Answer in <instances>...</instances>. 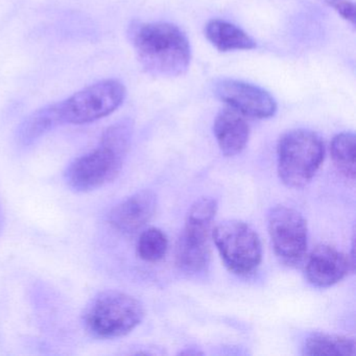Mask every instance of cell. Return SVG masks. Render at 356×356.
Segmentation results:
<instances>
[{"mask_svg":"<svg viewBox=\"0 0 356 356\" xmlns=\"http://www.w3.org/2000/svg\"><path fill=\"white\" fill-rule=\"evenodd\" d=\"M133 129L134 124L129 118L110 126L95 149L74 160L66 170V182L70 188L87 193L116 179L130 149Z\"/></svg>","mask_w":356,"mask_h":356,"instance_id":"cell-1","label":"cell"},{"mask_svg":"<svg viewBox=\"0 0 356 356\" xmlns=\"http://www.w3.org/2000/svg\"><path fill=\"white\" fill-rule=\"evenodd\" d=\"M130 38L139 61L147 72L162 78H176L188 70L191 43L179 26L152 22L132 26Z\"/></svg>","mask_w":356,"mask_h":356,"instance_id":"cell-2","label":"cell"},{"mask_svg":"<svg viewBox=\"0 0 356 356\" xmlns=\"http://www.w3.org/2000/svg\"><path fill=\"white\" fill-rule=\"evenodd\" d=\"M145 318V308L136 298L118 291L95 296L87 305V330L101 339H116L132 332Z\"/></svg>","mask_w":356,"mask_h":356,"instance_id":"cell-3","label":"cell"},{"mask_svg":"<svg viewBox=\"0 0 356 356\" xmlns=\"http://www.w3.org/2000/svg\"><path fill=\"white\" fill-rule=\"evenodd\" d=\"M278 174L283 184L301 188L312 181L325 157L321 137L312 131L296 129L282 135L277 147Z\"/></svg>","mask_w":356,"mask_h":356,"instance_id":"cell-4","label":"cell"},{"mask_svg":"<svg viewBox=\"0 0 356 356\" xmlns=\"http://www.w3.org/2000/svg\"><path fill=\"white\" fill-rule=\"evenodd\" d=\"M218 212L211 197H201L187 213L185 228L176 250L177 264L187 273L205 270L210 261V228Z\"/></svg>","mask_w":356,"mask_h":356,"instance_id":"cell-5","label":"cell"},{"mask_svg":"<svg viewBox=\"0 0 356 356\" xmlns=\"http://www.w3.org/2000/svg\"><path fill=\"white\" fill-rule=\"evenodd\" d=\"M216 249L229 270L248 276L261 264L262 247L253 228L241 220H224L212 231Z\"/></svg>","mask_w":356,"mask_h":356,"instance_id":"cell-6","label":"cell"},{"mask_svg":"<svg viewBox=\"0 0 356 356\" xmlns=\"http://www.w3.org/2000/svg\"><path fill=\"white\" fill-rule=\"evenodd\" d=\"M126 97V88L116 80H106L79 91L60 103L63 124H84L113 113Z\"/></svg>","mask_w":356,"mask_h":356,"instance_id":"cell-7","label":"cell"},{"mask_svg":"<svg viewBox=\"0 0 356 356\" xmlns=\"http://www.w3.org/2000/svg\"><path fill=\"white\" fill-rule=\"evenodd\" d=\"M268 233L275 253L282 264L297 266L307 252L308 229L300 212L277 206L268 213Z\"/></svg>","mask_w":356,"mask_h":356,"instance_id":"cell-8","label":"cell"},{"mask_svg":"<svg viewBox=\"0 0 356 356\" xmlns=\"http://www.w3.org/2000/svg\"><path fill=\"white\" fill-rule=\"evenodd\" d=\"M214 91L229 107L247 118L266 120L276 113L277 103L274 97L255 85L225 79L216 83Z\"/></svg>","mask_w":356,"mask_h":356,"instance_id":"cell-9","label":"cell"},{"mask_svg":"<svg viewBox=\"0 0 356 356\" xmlns=\"http://www.w3.org/2000/svg\"><path fill=\"white\" fill-rule=\"evenodd\" d=\"M353 266L343 252L331 245H320L308 256L305 276L310 284L326 289L343 280Z\"/></svg>","mask_w":356,"mask_h":356,"instance_id":"cell-10","label":"cell"},{"mask_svg":"<svg viewBox=\"0 0 356 356\" xmlns=\"http://www.w3.org/2000/svg\"><path fill=\"white\" fill-rule=\"evenodd\" d=\"M157 197L151 191H141L118 204L109 214L111 226L124 234L140 230L153 218Z\"/></svg>","mask_w":356,"mask_h":356,"instance_id":"cell-11","label":"cell"},{"mask_svg":"<svg viewBox=\"0 0 356 356\" xmlns=\"http://www.w3.org/2000/svg\"><path fill=\"white\" fill-rule=\"evenodd\" d=\"M213 132L220 151L227 157L238 155L249 141V124L243 114L232 108L222 110L216 115Z\"/></svg>","mask_w":356,"mask_h":356,"instance_id":"cell-12","label":"cell"},{"mask_svg":"<svg viewBox=\"0 0 356 356\" xmlns=\"http://www.w3.org/2000/svg\"><path fill=\"white\" fill-rule=\"evenodd\" d=\"M209 42L220 51H250L256 42L245 31L222 19L210 20L205 29Z\"/></svg>","mask_w":356,"mask_h":356,"instance_id":"cell-13","label":"cell"},{"mask_svg":"<svg viewBox=\"0 0 356 356\" xmlns=\"http://www.w3.org/2000/svg\"><path fill=\"white\" fill-rule=\"evenodd\" d=\"M60 124H63L60 103L47 106L31 114L20 124L18 139L24 145H32Z\"/></svg>","mask_w":356,"mask_h":356,"instance_id":"cell-14","label":"cell"},{"mask_svg":"<svg viewBox=\"0 0 356 356\" xmlns=\"http://www.w3.org/2000/svg\"><path fill=\"white\" fill-rule=\"evenodd\" d=\"M355 341L341 335L316 332L310 334L302 346L303 355L354 356Z\"/></svg>","mask_w":356,"mask_h":356,"instance_id":"cell-15","label":"cell"},{"mask_svg":"<svg viewBox=\"0 0 356 356\" xmlns=\"http://www.w3.org/2000/svg\"><path fill=\"white\" fill-rule=\"evenodd\" d=\"M355 135L352 132L337 134L331 143V157L339 172L353 180L355 177Z\"/></svg>","mask_w":356,"mask_h":356,"instance_id":"cell-16","label":"cell"},{"mask_svg":"<svg viewBox=\"0 0 356 356\" xmlns=\"http://www.w3.org/2000/svg\"><path fill=\"white\" fill-rule=\"evenodd\" d=\"M168 249V236L158 228H149L141 233L137 243V254L141 259L147 262H157L163 259Z\"/></svg>","mask_w":356,"mask_h":356,"instance_id":"cell-17","label":"cell"},{"mask_svg":"<svg viewBox=\"0 0 356 356\" xmlns=\"http://www.w3.org/2000/svg\"><path fill=\"white\" fill-rule=\"evenodd\" d=\"M334 9L343 16L345 19L349 20L351 24L355 22V8L352 3L349 1H341V0H337L332 3Z\"/></svg>","mask_w":356,"mask_h":356,"instance_id":"cell-18","label":"cell"},{"mask_svg":"<svg viewBox=\"0 0 356 356\" xmlns=\"http://www.w3.org/2000/svg\"><path fill=\"white\" fill-rule=\"evenodd\" d=\"M3 211H1V207H0V230H1V226H3Z\"/></svg>","mask_w":356,"mask_h":356,"instance_id":"cell-19","label":"cell"}]
</instances>
